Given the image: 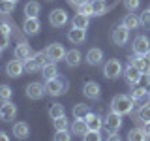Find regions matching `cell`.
<instances>
[{"mask_svg": "<svg viewBox=\"0 0 150 141\" xmlns=\"http://www.w3.org/2000/svg\"><path fill=\"white\" fill-rule=\"evenodd\" d=\"M133 105H135L133 98L128 96V94H116L111 100V111L118 113V115H128V113H131Z\"/></svg>", "mask_w": 150, "mask_h": 141, "instance_id": "1", "label": "cell"}, {"mask_svg": "<svg viewBox=\"0 0 150 141\" xmlns=\"http://www.w3.org/2000/svg\"><path fill=\"white\" fill-rule=\"evenodd\" d=\"M47 60H49V58H47V53H45V51H40V53L32 55L30 58L25 62V72H28V73L38 72V70H41L47 64Z\"/></svg>", "mask_w": 150, "mask_h": 141, "instance_id": "2", "label": "cell"}, {"mask_svg": "<svg viewBox=\"0 0 150 141\" xmlns=\"http://www.w3.org/2000/svg\"><path fill=\"white\" fill-rule=\"evenodd\" d=\"M124 72V68H122V62L118 58H111L105 62V68H103V75H105L107 79H118L120 73Z\"/></svg>", "mask_w": 150, "mask_h": 141, "instance_id": "3", "label": "cell"}, {"mask_svg": "<svg viewBox=\"0 0 150 141\" xmlns=\"http://www.w3.org/2000/svg\"><path fill=\"white\" fill-rule=\"evenodd\" d=\"M66 87H68V83L62 81L60 77H54V79L45 81V92L49 94V96H60V94H64Z\"/></svg>", "mask_w": 150, "mask_h": 141, "instance_id": "4", "label": "cell"}, {"mask_svg": "<svg viewBox=\"0 0 150 141\" xmlns=\"http://www.w3.org/2000/svg\"><path fill=\"white\" fill-rule=\"evenodd\" d=\"M131 49H133V53L135 55H139V56H144L150 51V40L146 36H137L133 40V43H131Z\"/></svg>", "mask_w": 150, "mask_h": 141, "instance_id": "5", "label": "cell"}, {"mask_svg": "<svg viewBox=\"0 0 150 141\" xmlns=\"http://www.w3.org/2000/svg\"><path fill=\"white\" fill-rule=\"evenodd\" d=\"M45 53H47V58H49L51 62H58V60H64L66 49H64L62 43H51L45 49Z\"/></svg>", "mask_w": 150, "mask_h": 141, "instance_id": "6", "label": "cell"}, {"mask_svg": "<svg viewBox=\"0 0 150 141\" xmlns=\"http://www.w3.org/2000/svg\"><path fill=\"white\" fill-rule=\"evenodd\" d=\"M103 126H105L111 134H112V132H118L120 126H122V115H118V113H115V111L107 113L105 120H103Z\"/></svg>", "mask_w": 150, "mask_h": 141, "instance_id": "7", "label": "cell"}, {"mask_svg": "<svg viewBox=\"0 0 150 141\" xmlns=\"http://www.w3.org/2000/svg\"><path fill=\"white\" fill-rule=\"evenodd\" d=\"M17 115V107L13 102H2V105H0V120L4 122H11L13 119H15Z\"/></svg>", "mask_w": 150, "mask_h": 141, "instance_id": "8", "label": "cell"}, {"mask_svg": "<svg viewBox=\"0 0 150 141\" xmlns=\"http://www.w3.org/2000/svg\"><path fill=\"white\" fill-rule=\"evenodd\" d=\"M26 96L30 98V100H41V98L45 96V85H41V83H38V81H34V83H28L26 85Z\"/></svg>", "mask_w": 150, "mask_h": 141, "instance_id": "9", "label": "cell"}, {"mask_svg": "<svg viewBox=\"0 0 150 141\" xmlns=\"http://www.w3.org/2000/svg\"><path fill=\"white\" fill-rule=\"evenodd\" d=\"M49 23H51V26H54V28L64 26L66 23H68V13H66V9H60V8L53 9V11L49 13Z\"/></svg>", "mask_w": 150, "mask_h": 141, "instance_id": "10", "label": "cell"}, {"mask_svg": "<svg viewBox=\"0 0 150 141\" xmlns=\"http://www.w3.org/2000/svg\"><path fill=\"white\" fill-rule=\"evenodd\" d=\"M128 40H129V30L124 25L116 26L115 30H112V43H115L116 47L126 45V43H128Z\"/></svg>", "mask_w": 150, "mask_h": 141, "instance_id": "11", "label": "cell"}, {"mask_svg": "<svg viewBox=\"0 0 150 141\" xmlns=\"http://www.w3.org/2000/svg\"><path fill=\"white\" fill-rule=\"evenodd\" d=\"M23 72H25V62H21V60H17V58L9 60V62L6 64V73H8V77L17 79V77H21V75H23Z\"/></svg>", "mask_w": 150, "mask_h": 141, "instance_id": "12", "label": "cell"}, {"mask_svg": "<svg viewBox=\"0 0 150 141\" xmlns=\"http://www.w3.org/2000/svg\"><path fill=\"white\" fill-rule=\"evenodd\" d=\"M83 94L90 100H100L101 98V87L96 81H86L83 87Z\"/></svg>", "mask_w": 150, "mask_h": 141, "instance_id": "13", "label": "cell"}, {"mask_svg": "<svg viewBox=\"0 0 150 141\" xmlns=\"http://www.w3.org/2000/svg\"><path fill=\"white\" fill-rule=\"evenodd\" d=\"M124 77H126V83L131 85V87H135L139 81H141V77H143V72H139L135 66H128V68L124 70Z\"/></svg>", "mask_w": 150, "mask_h": 141, "instance_id": "14", "label": "cell"}, {"mask_svg": "<svg viewBox=\"0 0 150 141\" xmlns=\"http://www.w3.org/2000/svg\"><path fill=\"white\" fill-rule=\"evenodd\" d=\"M81 58H83V55H81V51H79V49H69V51H66V56H64L66 64H68L69 68H77V66L81 64Z\"/></svg>", "mask_w": 150, "mask_h": 141, "instance_id": "15", "label": "cell"}, {"mask_svg": "<svg viewBox=\"0 0 150 141\" xmlns=\"http://www.w3.org/2000/svg\"><path fill=\"white\" fill-rule=\"evenodd\" d=\"M68 40L71 41V43L75 45H81L86 41V30H83V28H73L71 26V30L68 32Z\"/></svg>", "mask_w": 150, "mask_h": 141, "instance_id": "16", "label": "cell"}, {"mask_svg": "<svg viewBox=\"0 0 150 141\" xmlns=\"http://www.w3.org/2000/svg\"><path fill=\"white\" fill-rule=\"evenodd\" d=\"M30 56H32V49H30V45L25 43V41H21V43L15 47V58H17V60H21V62H26Z\"/></svg>", "mask_w": 150, "mask_h": 141, "instance_id": "17", "label": "cell"}, {"mask_svg": "<svg viewBox=\"0 0 150 141\" xmlns=\"http://www.w3.org/2000/svg\"><path fill=\"white\" fill-rule=\"evenodd\" d=\"M88 132H90V130H88V124H86V120H84V119H75L73 120V124H71V134L73 135L84 137Z\"/></svg>", "mask_w": 150, "mask_h": 141, "instance_id": "18", "label": "cell"}, {"mask_svg": "<svg viewBox=\"0 0 150 141\" xmlns=\"http://www.w3.org/2000/svg\"><path fill=\"white\" fill-rule=\"evenodd\" d=\"M40 21H38V17H32V19H26L25 23H23V30H25V34L28 36H36L38 32H40Z\"/></svg>", "mask_w": 150, "mask_h": 141, "instance_id": "19", "label": "cell"}, {"mask_svg": "<svg viewBox=\"0 0 150 141\" xmlns=\"http://www.w3.org/2000/svg\"><path fill=\"white\" fill-rule=\"evenodd\" d=\"M86 124H88V130H94V132H101L103 128V119L100 115H96V113H90V115L86 117Z\"/></svg>", "mask_w": 150, "mask_h": 141, "instance_id": "20", "label": "cell"}, {"mask_svg": "<svg viewBox=\"0 0 150 141\" xmlns=\"http://www.w3.org/2000/svg\"><path fill=\"white\" fill-rule=\"evenodd\" d=\"M101 60H103V51L100 47H92V49L86 53V62L90 66H98Z\"/></svg>", "mask_w": 150, "mask_h": 141, "instance_id": "21", "label": "cell"}, {"mask_svg": "<svg viewBox=\"0 0 150 141\" xmlns=\"http://www.w3.org/2000/svg\"><path fill=\"white\" fill-rule=\"evenodd\" d=\"M28 134H30V128H28L26 122H15L13 124V135L17 139H26Z\"/></svg>", "mask_w": 150, "mask_h": 141, "instance_id": "22", "label": "cell"}, {"mask_svg": "<svg viewBox=\"0 0 150 141\" xmlns=\"http://www.w3.org/2000/svg\"><path fill=\"white\" fill-rule=\"evenodd\" d=\"M41 75H43L45 81H49V79H54L56 75H58V70H56V62H47L43 68H41Z\"/></svg>", "mask_w": 150, "mask_h": 141, "instance_id": "23", "label": "cell"}, {"mask_svg": "<svg viewBox=\"0 0 150 141\" xmlns=\"http://www.w3.org/2000/svg\"><path fill=\"white\" fill-rule=\"evenodd\" d=\"M122 25L128 28V30H135V28L141 25V21H139V17L135 15L133 11H129L128 15H124V21H122Z\"/></svg>", "mask_w": 150, "mask_h": 141, "instance_id": "24", "label": "cell"}, {"mask_svg": "<svg viewBox=\"0 0 150 141\" xmlns=\"http://www.w3.org/2000/svg\"><path fill=\"white\" fill-rule=\"evenodd\" d=\"M40 9H41V6L38 2H34V0L26 2V6H25V15H26V19L38 17V15H40Z\"/></svg>", "mask_w": 150, "mask_h": 141, "instance_id": "25", "label": "cell"}, {"mask_svg": "<svg viewBox=\"0 0 150 141\" xmlns=\"http://www.w3.org/2000/svg\"><path fill=\"white\" fill-rule=\"evenodd\" d=\"M88 23H90V17H88V15L77 13V15L73 17V21H71V26L73 28H83V30H86V28H88Z\"/></svg>", "mask_w": 150, "mask_h": 141, "instance_id": "26", "label": "cell"}, {"mask_svg": "<svg viewBox=\"0 0 150 141\" xmlns=\"http://www.w3.org/2000/svg\"><path fill=\"white\" fill-rule=\"evenodd\" d=\"M90 115V107L84 105V103H77V105H73V117L75 119H86V117Z\"/></svg>", "mask_w": 150, "mask_h": 141, "instance_id": "27", "label": "cell"}, {"mask_svg": "<svg viewBox=\"0 0 150 141\" xmlns=\"http://www.w3.org/2000/svg\"><path fill=\"white\" fill-rule=\"evenodd\" d=\"M146 132H144L143 128H133L128 134V141H146Z\"/></svg>", "mask_w": 150, "mask_h": 141, "instance_id": "28", "label": "cell"}, {"mask_svg": "<svg viewBox=\"0 0 150 141\" xmlns=\"http://www.w3.org/2000/svg\"><path fill=\"white\" fill-rule=\"evenodd\" d=\"M131 66H135V68H137L139 72H143V73L148 72V66H146V60H144V56H139V55L131 56Z\"/></svg>", "mask_w": 150, "mask_h": 141, "instance_id": "29", "label": "cell"}, {"mask_svg": "<svg viewBox=\"0 0 150 141\" xmlns=\"http://www.w3.org/2000/svg\"><path fill=\"white\" fill-rule=\"evenodd\" d=\"M137 117H139V120L143 122V124H144V122H150V102L144 103V105H141Z\"/></svg>", "mask_w": 150, "mask_h": 141, "instance_id": "30", "label": "cell"}, {"mask_svg": "<svg viewBox=\"0 0 150 141\" xmlns=\"http://www.w3.org/2000/svg\"><path fill=\"white\" fill-rule=\"evenodd\" d=\"M62 115H66L64 105H60V103H53V105H51V109H49V117L54 120V119H58V117H62Z\"/></svg>", "mask_w": 150, "mask_h": 141, "instance_id": "31", "label": "cell"}, {"mask_svg": "<svg viewBox=\"0 0 150 141\" xmlns=\"http://www.w3.org/2000/svg\"><path fill=\"white\" fill-rule=\"evenodd\" d=\"M53 124H54V130H56V132H58V130H68V128H69V120H68V117H66V115L58 117V119H54Z\"/></svg>", "mask_w": 150, "mask_h": 141, "instance_id": "32", "label": "cell"}, {"mask_svg": "<svg viewBox=\"0 0 150 141\" xmlns=\"http://www.w3.org/2000/svg\"><path fill=\"white\" fill-rule=\"evenodd\" d=\"M11 96H13L11 87H9V85H0V102L11 100Z\"/></svg>", "mask_w": 150, "mask_h": 141, "instance_id": "33", "label": "cell"}, {"mask_svg": "<svg viewBox=\"0 0 150 141\" xmlns=\"http://www.w3.org/2000/svg\"><path fill=\"white\" fill-rule=\"evenodd\" d=\"M13 9H15V2H11V0H0V13L8 15Z\"/></svg>", "mask_w": 150, "mask_h": 141, "instance_id": "34", "label": "cell"}, {"mask_svg": "<svg viewBox=\"0 0 150 141\" xmlns=\"http://www.w3.org/2000/svg\"><path fill=\"white\" fill-rule=\"evenodd\" d=\"M92 8H94V15H103V13H105V9H107L105 0H94V2H92Z\"/></svg>", "mask_w": 150, "mask_h": 141, "instance_id": "35", "label": "cell"}, {"mask_svg": "<svg viewBox=\"0 0 150 141\" xmlns=\"http://www.w3.org/2000/svg\"><path fill=\"white\" fill-rule=\"evenodd\" d=\"M79 13H83V15H88V17L94 15V8H92V2H90V0L79 6Z\"/></svg>", "mask_w": 150, "mask_h": 141, "instance_id": "36", "label": "cell"}, {"mask_svg": "<svg viewBox=\"0 0 150 141\" xmlns=\"http://www.w3.org/2000/svg\"><path fill=\"white\" fill-rule=\"evenodd\" d=\"M54 141H71V134L68 130H58L54 134Z\"/></svg>", "mask_w": 150, "mask_h": 141, "instance_id": "37", "label": "cell"}, {"mask_svg": "<svg viewBox=\"0 0 150 141\" xmlns=\"http://www.w3.org/2000/svg\"><path fill=\"white\" fill-rule=\"evenodd\" d=\"M103 137H101V132H94V130H90L86 135L83 137V141H101Z\"/></svg>", "mask_w": 150, "mask_h": 141, "instance_id": "38", "label": "cell"}, {"mask_svg": "<svg viewBox=\"0 0 150 141\" xmlns=\"http://www.w3.org/2000/svg\"><path fill=\"white\" fill-rule=\"evenodd\" d=\"M124 6L128 11H135L139 6H141V0H124Z\"/></svg>", "mask_w": 150, "mask_h": 141, "instance_id": "39", "label": "cell"}, {"mask_svg": "<svg viewBox=\"0 0 150 141\" xmlns=\"http://www.w3.org/2000/svg\"><path fill=\"white\" fill-rule=\"evenodd\" d=\"M139 21L143 26H150V9H144L143 13L139 15Z\"/></svg>", "mask_w": 150, "mask_h": 141, "instance_id": "40", "label": "cell"}, {"mask_svg": "<svg viewBox=\"0 0 150 141\" xmlns=\"http://www.w3.org/2000/svg\"><path fill=\"white\" fill-rule=\"evenodd\" d=\"M8 43H9V36L4 34V32H0V47H2V49H6Z\"/></svg>", "mask_w": 150, "mask_h": 141, "instance_id": "41", "label": "cell"}, {"mask_svg": "<svg viewBox=\"0 0 150 141\" xmlns=\"http://www.w3.org/2000/svg\"><path fill=\"white\" fill-rule=\"evenodd\" d=\"M0 32H4V34H11V26L8 25V23H0Z\"/></svg>", "mask_w": 150, "mask_h": 141, "instance_id": "42", "label": "cell"}, {"mask_svg": "<svg viewBox=\"0 0 150 141\" xmlns=\"http://www.w3.org/2000/svg\"><path fill=\"white\" fill-rule=\"evenodd\" d=\"M107 141H122V137H120L118 134H116V132H112L109 137H107Z\"/></svg>", "mask_w": 150, "mask_h": 141, "instance_id": "43", "label": "cell"}, {"mask_svg": "<svg viewBox=\"0 0 150 141\" xmlns=\"http://www.w3.org/2000/svg\"><path fill=\"white\" fill-rule=\"evenodd\" d=\"M68 2L71 4V6H77V8H79V6H81V4H84V2H88V0H68Z\"/></svg>", "mask_w": 150, "mask_h": 141, "instance_id": "44", "label": "cell"}, {"mask_svg": "<svg viewBox=\"0 0 150 141\" xmlns=\"http://www.w3.org/2000/svg\"><path fill=\"white\" fill-rule=\"evenodd\" d=\"M0 141H9V135L6 132H0Z\"/></svg>", "mask_w": 150, "mask_h": 141, "instance_id": "45", "label": "cell"}, {"mask_svg": "<svg viewBox=\"0 0 150 141\" xmlns=\"http://www.w3.org/2000/svg\"><path fill=\"white\" fill-rule=\"evenodd\" d=\"M143 130L146 132V135H150V122H144V126H143Z\"/></svg>", "mask_w": 150, "mask_h": 141, "instance_id": "46", "label": "cell"}, {"mask_svg": "<svg viewBox=\"0 0 150 141\" xmlns=\"http://www.w3.org/2000/svg\"><path fill=\"white\" fill-rule=\"evenodd\" d=\"M144 60H146V66H148V72H150V51L144 55Z\"/></svg>", "mask_w": 150, "mask_h": 141, "instance_id": "47", "label": "cell"}, {"mask_svg": "<svg viewBox=\"0 0 150 141\" xmlns=\"http://www.w3.org/2000/svg\"><path fill=\"white\" fill-rule=\"evenodd\" d=\"M146 90H148V94H150V81H148V87H146Z\"/></svg>", "mask_w": 150, "mask_h": 141, "instance_id": "48", "label": "cell"}, {"mask_svg": "<svg viewBox=\"0 0 150 141\" xmlns=\"http://www.w3.org/2000/svg\"><path fill=\"white\" fill-rule=\"evenodd\" d=\"M2 51H4V49H2V47H0V55H2Z\"/></svg>", "mask_w": 150, "mask_h": 141, "instance_id": "49", "label": "cell"}, {"mask_svg": "<svg viewBox=\"0 0 150 141\" xmlns=\"http://www.w3.org/2000/svg\"><path fill=\"white\" fill-rule=\"evenodd\" d=\"M11 2H15V4H17V2H19V0H11Z\"/></svg>", "mask_w": 150, "mask_h": 141, "instance_id": "50", "label": "cell"}, {"mask_svg": "<svg viewBox=\"0 0 150 141\" xmlns=\"http://www.w3.org/2000/svg\"><path fill=\"white\" fill-rule=\"evenodd\" d=\"M45 2H53V0H45Z\"/></svg>", "mask_w": 150, "mask_h": 141, "instance_id": "51", "label": "cell"}, {"mask_svg": "<svg viewBox=\"0 0 150 141\" xmlns=\"http://www.w3.org/2000/svg\"><path fill=\"white\" fill-rule=\"evenodd\" d=\"M148 9H150V8H148Z\"/></svg>", "mask_w": 150, "mask_h": 141, "instance_id": "52", "label": "cell"}]
</instances>
